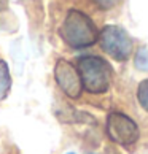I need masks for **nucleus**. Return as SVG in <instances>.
Masks as SVG:
<instances>
[{
	"label": "nucleus",
	"mask_w": 148,
	"mask_h": 154,
	"mask_svg": "<svg viewBox=\"0 0 148 154\" xmlns=\"http://www.w3.org/2000/svg\"><path fill=\"white\" fill-rule=\"evenodd\" d=\"M11 89V75H10V68L7 65V62L3 59H0V102L5 100L10 94Z\"/></svg>",
	"instance_id": "obj_6"
},
{
	"label": "nucleus",
	"mask_w": 148,
	"mask_h": 154,
	"mask_svg": "<svg viewBox=\"0 0 148 154\" xmlns=\"http://www.w3.org/2000/svg\"><path fill=\"white\" fill-rule=\"evenodd\" d=\"M137 99H139L140 106L145 111H148V78L140 81L139 88H137Z\"/></svg>",
	"instance_id": "obj_7"
},
{
	"label": "nucleus",
	"mask_w": 148,
	"mask_h": 154,
	"mask_svg": "<svg viewBox=\"0 0 148 154\" xmlns=\"http://www.w3.org/2000/svg\"><path fill=\"white\" fill-rule=\"evenodd\" d=\"M83 89L89 94H105L112 86L113 70L110 64L99 56H84L78 59Z\"/></svg>",
	"instance_id": "obj_2"
},
{
	"label": "nucleus",
	"mask_w": 148,
	"mask_h": 154,
	"mask_svg": "<svg viewBox=\"0 0 148 154\" xmlns=\"http://www.w3.org/2000/svg\"><path fill=\"white\" fill-rule=\"evenodd\" d=\"M54 78L61 91L70 99H78L83 92V81L78 67L72 65L69 60L59 59L54 67Z\"/></svg>",
	"instance_id": "obj_5"
},
{
	"label": "nucleus",
	"mask_w": 148,
	"mask_h": 154,
	"mask_svg": "<svg viewBox=\"0 0 148 154\" xmlns=\"http://www.w3.org/2000/svg\"><path fill=\"white\" fill-rule=\"evenodd\" d=\"M135 67L139 70L148 72V51L146 49H139L135 53Z\"/></svg>",
	"instance_id": "obj_8"
},
{
	"label": "nucleus",
	"mask_w": 148,
	"mask_h": 154,
	"mask_svg": "<svg viewBox=\"0 0 148 154\" xmlns=\"http://www.w3.org/2000/svg\"><path fill=\"white\" fill-rule=\"evenodd\" d=\"M107 134L118 145L129 146L139 140V125L124 113H110L107 118Z\"/></svg>",
	"instance_id": "obj_4"
},
{
	"label": "nucleus",
	"mask_w": 148,
	"mask_h": 154,
	"mask_svg": "<svg viewBox=\"0 0 148 154\" xmlns=\"http://www.w3.org/2000/svg\"><path fill=\"white\" fill-rule=\"evenodd\" d=\"M59 35L65 45L75 49H83L93 46L99 42V32L89 16L81 11L70 10L67 13L62 26L59 27Z\"/></svg>",
	"instance_id": "obj_1"
},
{
	"label": "nucleus",
	"mask_w": 148,
	"mask_h": 154,
	"mask_svg": "<svg viewBox=\"0 0 148 154\" xmlns=\"http://www.w3.org/2000/svg\"><path fill=\"white\" fill-rule=\"evenodd\" d=\"M8 10V0H0V13Z\"/></svg>",
	"instance_id": "obj_10"
},
{
	"label": "nucleus",
	"mask_w": 148,
	"mask_h": 154,
	"mask_svg": "<svg viewBox=\"0 0 148 154\" xmlns=\"http://www.w3.org/2000/svg\"><path fill=\"white\" fill-rule=\"evenodd\" d=\"M99 45L105 54L118 62H126L134 53V42L119 26H104L99 32Z\"/></svg>",
	"instance_id": "obj_3"
},
{
	"label": "nucleus",
	"mask_w": 148,
	"mask_h": 154,
	"mask_svg": "<svg viewBox=\"0 0 148 154\" xmlns=\"http://www.w3.org/2000/svg\"><path fill=\"white\" fill-rule=\"evenodd\" d=\"M93 2L97 5L100 10H113L115 7H118L119 3L123 2V0H93Z\"/></svg>",
	"instance_id": "obj_9"
}]
</instances>
